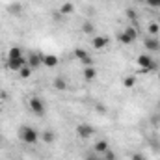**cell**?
Wrapping results in <instances>:
<instances>
[{"mask_svg":"<svg viewBox=\"0 0 160 160\" xmlns=\"http://www.w3.org/2000/svg\"><path fill=\"white\" fill-rule=\"evenodd\" d=\"M134 84H136V78L134 77H127V78L123 80V86L125 88H134Z\"/></svg>","mask_w":160,"mask_h":160,"instance_id":"21","label":"cell"},{"mask_svg":"<svg viewBox=\"0 0 160 160\" xmlns=\"http://www.w3.org/2000/svg\"><path fill=\"white\" fill-rule=\"evenodd\" d=\"M104 158H106V160H116V155H114V153H112V151L108 149V151L104 153Z\"/></svg>","mask_w":160,"mask_h":160,"instance_id":"23","label":"cell"},{"mask_svg":"<svg viewBox=\"0 0 160 160\" xmlns=\"http://www.w3.org/2000/svg\"><path fill=\"white\" fill-rule=\"evenodd\" d=\"M158 80H160V75H158Z\"/></svg>","mask_w":160,"mask_h":160,"instance_id":"28","label":"cell"},{"mask_svg":"<svg viewBox=\"0 0 160 160\" xmlns=\"http://www.w3.org/2000/svg\"><path fill=\"white\" fill-rule=\"evenodd\" d=\"M82 30H84L86 34H95V26H93L91 21H86V22L82 24Z\"/></svg>","mask_w":160,"mask_h":160,"instance_id":"15","label":"cell"},{"mask_svg":"<svg viewBox=\"0 0 160 160\" xmlns=\"http://www.w3.org/2000/svg\"><path fill=\"white\" fill-rule=\"evenodd\" d=\"M147 4L151 8H160V0H147Z\"/></svg>","mask_w":160,"mask_h":160,"instance_id":"24","label":"cell"},{"mask_svg":"<svg viewBox=\"0 0 160 160\" xmlns=\"http://www.w3.org/2000/svg\"><path fill=\"white\" fill-rule=\"evenodd\" d=\"M138 38V30L134 28V26H127L125 28V32L119 36V41L121 43H125V45H128V43H132V41Z\"/></svg>","mask_w":160,"mask_h":160,"instance_id":"2","label":"cell"},{"mask_svg":"<svg viewBox=\"0 0 160 160\" xmlns=\"http://www.w3.org/2000/svg\"><path fill=\"white\" fill-rule=\"evenodd\" d=\"M54 88H56L58 91H65V89H67L65 78H63V77H56V78H54Z\"/></svg>","mask_w":160,"mask_h":160,"instance_id":"14","label":"cell"},{"mask_svg":"<svg viewBox=\"0 0 160 160\" xmlns=\"http://www.w3.org/2000/svg\"><path fill=\"white\" fill-rule=\"evenodd\" d=\"M17 58H22V48L11 47V48L8 50V60H17Z\"/></svg>","mask_w":160,"mask_h":160,"instance_id":"9","label":"cell"},{"mask_svg":"<svg viewBox=\"0 0 160 160\" xmlns=\"http://www.w3.org/2000/svg\"><path fill=\"white\" fill-rule=\"evenodd\" d=\"M145 48H147V50H158V48H160V43L155 39L153 36H151V38H147V39H145Z\"/></svg>","mask_w":160,"mask_h":160,"instance_id":"12","label":"cell"},{"mask_svg":"<svg viewBox=\"0 0 160 160\" xmlns=\"http://www.w3.org/2000/svg\"><path fill=\"white\" fill-rule=\"evenodd\" d=\"M158 32H160V26L157 24V22H151V24H149V34H151V36L155 38V36H157Z\"/></svg>","mask_w":160,"mask_h":160,"instance_id":"20","label":"cell"},{"mask_svg":"<svg viewBox=\"0 0 160 160\" xmlns=\"http://www.w3.org/2000/svg\"><path fill=\"white\" fill-rule=\"evenodd\" d=\"M30 110H32L34 114H38V116H43L47 108H45V102L41 101L39 97H32V99H30Z\"/></svg>","mask_w":160,"mask_h":160,"instance_id":"3","label":"cell"},{"mask_svg":"<svg viewBox=\"0 0 160 160\" xmlns=\"http://www.w3.org/2000/svg\"><path fill=\"white\" fill-rule=\"evenodd\" d=\"M43 65H47V67H56V65H58V58L52 56V54L43 56Z\"/></svg>","mask_w":160,"mask_h":160,"instance_id":"13","label":"cell"},{"mask_svg":"<svg viewBox=\"0 0 160 160\" xmlns=\"http://www.w3.org/2000/svg\"><path fill=\"white\" fill-rule=\"evenodd\" d=\"M19 75H21V78H30V75H32V67L24 65V67L19 71Z\"/></svg>","mask_w":160,"mask_h":160,"instance_id":"18","label":"cell"},{"mask_svg":"<svg viewBox=\"0 0 160 160\" xmlns=\"http://www.w3.org/2000/svg\"><path fill=\"white\" fill-rule=\"evenodd\" d=\"M136 62H138V65H140V67H143V69H147V71H149V69H153V67L157 65L149 54H140Z\"/></svg>","mask_w":160,"mask_h":160,"instance_id":"5","label":"cell"},{"mask_svg":"<svg viewBox=\"0 0 160 160\" xmlns=\"http://www.w3.org/2000/svg\"><path fill=\"white\" fill-rule=\"evenodd\" d=\"M41 138H43V142H45V143H52V142H54V132L45 130V132L41 134Z\"/></svg>","mask_w":160,"mask_h":160,"instance_id":"16","label":"cell"},{"mask_svg":"<svg viewBox=\"0 0 160 160\" xmlns=\"http://www.w3.org/2000/svg\"><path fill=\"white\" fill-rule=\"evenodd\" d=\"M73 9H75V6H73L71 2H65V4L60 8V11H62V13H73Z\"/></svg>","mask_w":160,"mask_h":160,"instance_id":"19","label":"cell"},{"mask_svg":"<svg viewBox=\"0 0 160 160\" xmlns=\"http://www.w3.org/2000/svg\"><path fill=\"white\" fill-rule=\"evenodd\" d=\"M77 134H78L82 140H88L89 136H93L95 134V128L91 127V125H88V123H82L77 127Z\"/></svg>","mask_w":160,"mask_h":160,"instance_id":"4","label":"cell"},{"mask_svg":"<svg viewBox=\"0 0 160 160\" xmlns=\"http://www.w3.org/2000/svg\"><path fill=\"white\" fill-rule=\"evenodd\" d=\"M9 11H11V13H21L22 8H21L19 4H11V6H9Z\"/></svg>","mask_w":160,"mask_h":160,"instance_id":"22","label":"cell"},{"mask_svg":"<svg viewBox=\"0 0 160 160\" xmlns=\"http://www.w3.org/2000/svg\"><path fill=\"white\" fill-rule=\"evenodd\" d=\"M158 106H160V101H158Z\"/></svg>","mask_w":160,"mask_h":160,"instance_id":"27","label":"cell"},{"mask_svg":"<svg viewBox=\"0 0 160 160\" xmlns=\"http://www.w3.org/2000/svg\"><path fill=\"white\" fill-rule=\"evenodd\" d=\"M91 45H93L95 50H101V48H104V47L108 45V38H106V36H95V38L91 39Z\"/></svg>","mask_w":160,"mask_h":160,"instance_id":"7","label":"cell"},{"mask_svg":"<svg viewBox=\"0 0 160 160\" xmlns=\"http://www.w3.org/2000/svg\"><path fill=\"white\" fill-rule=\"evenodd\" d=\"M108 149H110V147H108V142H106V140H99V142L95 143V153H99V155H104Z\"/></svg>","mask_w":160,"mask_h":160,"instance_id":"10","label":"cell"},{"mask_svg":"<svg viewBox=\"0 0 160 160\" xmlns=\"http://www.w3.org/2000/svg\"><path fill=\"white\" fill-rule=\"evenodd\" d=\"M127 15H128V17H130V19H132V21H134V19H136V13H134V11H130V9H128V11H127Z\"/></svg>","mask_w":160,"mask_h":160,"instance_id":"25","label":"cell"},{"mask_svg":"<svg viewBox=\"0 0 160 160\" xmlns=\"http://www.w3.org/2000/svg\"><path fill=\"white\" fill-rule=\"evenodd\" d=\"M75 56L78 58L80 62H84V60H88L89 56H88V52L84 50V48H75Z\"/></svg>","mask_w":160,"mask_h":160,"instance_id":"17","label":"cell"},{"mask_svg":"<svg viewBox=\"0 0 160 160\" xmlns=\"http://www.w3.org/2000/svg\"><path fill=\"white\" fill-rule=\"evenodd\" d=\"M24 65H28L24 58H17V60H8V69H11V71H21V69H22Z\"/></svg>","mask_w":160,"mask_h":160,"instance_id":"6","label":"cell"},{"mask_svg":"<svg viewBox=\"0 0 160 160\" xmlns=\"http://www.w3.org/2000/svg\"><path fill=\"white\" fill-rule=\"evenodd\" d=\"M26 63H28V67L36 69V67H39L41 63H43V56H38V54H30V56H28V60H26Z\"/></svg>","mask_w":160,"mask_h":160,"instance_id":"8","label":"cell"},{"mask_svg":"<svg viewBox=\"0 0 160 160\" xmlns=\"http://www.w3.org/2000/svg\"><path fill=\"white\" fill-rule=\"evenodd\" d=\"M134 160H145L142 155H134Z\"/></svg>","mask_w":160,"mask_h":160,"instance_id":"26","label":"cell"},{"mask_svg":"<svg viewBox=\"0 0 160 160\" xmlns=\"http://www.w3.org/2000/svg\"><path fill=\"white\" fill-rule=\"evenodd\" d=\"M84 78L88 80V82H91V80L97 78V69L93 67V65H89V67H86V71H84Z\"/></svg>","mask_w":160,"mask_h":160,"instance_id":"11","label":"cell"},{"mask_svg":"<svg viewBox=\"0 0 160 160\" xmlns=\"http://www.w3.org/2000/svg\"><path fill=\"white\" fill-rule=\"evenodd\" d=\"M19 136H21V140L24 142V143H28V145H34V143H38L39 142V132L36 130V128H32V127H22L21 130H19Z\"/></svg>","mask_w":160,"mask_h":160,"instance_id":"1","label":"cell"}]
</instances>
